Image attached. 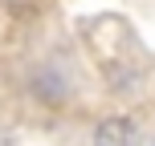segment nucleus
I'll return each mask as SVG.
<instances>
[{"instance_id": "nucleus-1", "label": "nucleus", "mask_w": 155, "mask_h": 146, "mask_svg": "<svg viewBox=\"0 0 155 146\" xmlns=\"http://www.w3.org/2000/svg\"><path fill=\"white\" fill-rule=\"evenodd\" d=\"M94 146H135V122L123 118V114L98 122V130H94Z\"/></svg>"}, {"instance_id": "nucleus-2", "label": "nucleus", "mask_w": 155, "mask_h": 146, "mask_svg": "<svg viewBox=\"0 0 155 146\" xmlns=\"http://www.w3.org/2000/svg\"><path fill=\"white\" fill-rule=\"evenodd\" d=\"M8 4H12V8H37L41 0H8Z\"/></svg>"}, {"instance_id": "nucleus-3", "label": "nucleus", "mask_w": 155, "mask_h": 146, "mask_svg": "<svg viewBox=\"0 0 155 146\" xmlns=\"http://www.w3.org/2000/svg\"><path fill=\"white\" fill-rule=\"evenodd\" d=\"M143 146H155V138H151V142H143Z\"/></svg>"}]
</instances>
